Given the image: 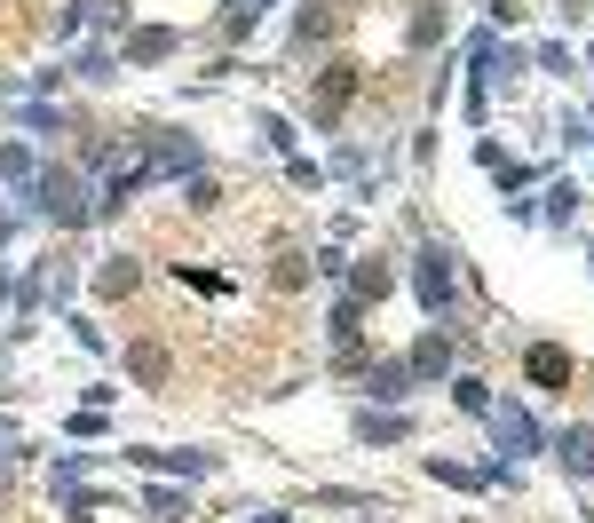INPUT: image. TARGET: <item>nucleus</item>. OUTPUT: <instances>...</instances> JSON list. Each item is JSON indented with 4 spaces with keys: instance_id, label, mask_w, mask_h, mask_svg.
<instances>
[{
    "instance_id": "f257e3e1",
    "label": "nucleus",
    "mask_w": 594,
    "mask_h": 523,
    "mask_svg": "<svg viewBox=\"0 0 594 523\" xmlns=\"http://www.w3.org/2000/svg\"><path fill=\"white\" fill-rule=\"evenodd\" d=\"M555 452H563V468H571V476H594V428H563V444H555Z\"/></svg>"
},
{
    "instance_id": "7ed1b4c3",
    "label": "nucleus",
    "mask_w": 594,
    "mask_h": 523,
    "mask_svg": "<svg viewBox=\"0 0 594 523\" xmlns=\"http://www.w3.org/2000/svg\"><path fill=\"white\" fill-rule=\"evenodd\" d=\"M531 381H547V389H555V381H571V357H563L555 341H539V349H531Z\"/></svg>"
},
{
    "instance_id": "f03ea898",
    "label": "nucleus",
    "mask_w": 594,
    "mask_h": 523,
    "mask_svg": "<svg viewBox=\"0 0 594 523\" xmlns=\"http://www.w3.org/2000/svg\"><path fill=\"white\" fill-rule=\"evenodd\" d=\"M420 262H428V270H420V302L444 310V302H452V270H444V254H420Z\"/></svg>"
},
{
    "instance_id": "20e7f679",
    "label": "nucleus",
    "mask_w": 594,
    "mask_h": 523,
    "mask_svg": "<svg viewBox=\"0 0 594 523\" xmlns=\"http://www.w3.org/2000/svg\"><path fill=\"white\" fill-rule=\"evenodd\" d=\"M499 444H531V420H523V413H499Z\"/></svg>"
}]
</instances>
